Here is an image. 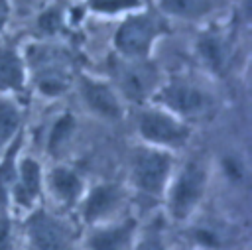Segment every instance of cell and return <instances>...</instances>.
Returning a JSON list of instances; mask_svg holds the SVG:
<instances>
[{
  "instance_id": "7a4b0ae2",
  "label": "cell",
  "mask_w": 252,
  "mask_h": 250,
  "mask_svg": "<svg viewBox=\"0 0 252 250\" xmlns=\"http://www.w3.org/2000/svg\"><path fill=\"white\" fill-rule=\"evenodd\" d=\"M175 159L171 152L140 146L130 157V191L148 205H161Z\"/></svg>"
},
{
  "instance_id": "9c48e42d",
  "label": "cell",
  "mask_w": 252,
  "mask_h": 250,
  "mask_svg": "<svg viewBox=\"0 0 252 250\" xmlns=\"http://www.w3.org/2000/svg\"><path fill=\"white\" fill-rule=\"evenodd\" d=\"M87 185L79 171L65 163L53 165L43 177V193L49 195L59 215H69L77 209Z\"/></svg>"
},
{
  "instance_id": "5b68a950",
  "label": "cell",
  "mask_w": 252,
  "mask_h": 250,
  "mask_svg": "<svg viewBox=\"0 0 252 250\" xmlns=\"http://www.w3.org/2000/svg\"><path fill=\"white\" fill-rule=\"evenodd\" d=\"M136 132L142 138L144 146H152L171 154L175 150H181L191 138L189 124L163 108L140 110L136 116Z\"/></svg>"
},
{
  "instance_id": "d6986e66",
  "label": "cell",
  "mask_w": 252,
  "mask_h": 250,
  "mask_svg": "<svg viewBox=\"0 0 252 250\" xmlns=\"http://www.w3.org/2000/svg\"><path fill=\"white\" fill-rule=\"evenodd\" d=\"M22 132V114L12 100H0V154Z\"/></svg>"
},
{
  "instance_id": "277c9868",
  "label": "cell",
  "mask_w": 252,
  "mask_h": 250,
  "mask_svg": "<svg viewBox=\"0 0 252 250\" xmlns=\"http://www.w3.org/2000/svg\"><path fill=\"white\" fill-rule=\"evenodd\" d=\"M128 203L130 193L124 185L116 181H98L85 189L75 211L83 228H87L130 215Z\"/></svg>"
},
{
  "instance_id": "5bb4252c",
  "label": "cell",
  "mask_w": 252,
  "mask_h": 250,
  "mask_svg": "<svg viewBox=\"0 0 252 250\" xmlns=\"http://www.w3.org/2000/svg\"><path fill=\"white\" fill-rule=\"evenodd\" d=\"M81 89H83V98H85L87 106H89L94 114H98L100 118L118 120V118L122 116L120 98L116 96V93H114L108 85L85 77Z\"/></svg>"
},
{
  "instance_id": "8992f818",
  "label": "cell",
  "mask_w": 252,
  "mask_h": 250,
  "mask_svg": "<svg viewBox=\"0 0 252 250\" xmlns=\"http://www.w3.org/2000/svg\"><path fill=\"white\" fill-rule=\"evenodd\" d=\"M43 167L32 156H20L18 159V175L10 189L8 211L14 219L24 220L35 209L41 207L43 199Z\"/></svg>"
},
{
  "instance_id": "9a60e30c",
  "label": "cell",
  "mask_w": 252,
  "mask_h": 250,
  "mask_svg": "<svg viewBox=\"0 0 252 250\" xmlns=\"http://www.w3.org/2000/svg\"><path fill=\"white\" fill-rule=\"evenodd\" d=\"M22 144H24V132H20L0 154V209H6V211H8L10 189L18 175V159L22 154Z\"/></svg>"
},
{
  "instance_id": "d4e9b609",
  "label": "cell",
  "mask_w": 252,
  "mask_h": 250,
  "mask_svg": "<svg viewBox=\"0 0 252 250\" xmlns=\"http://www.w3.org/2000/svg\"><path fill=\"white\" fill-rule=\"evenodd\" d=\"M39 28H41L43 31H49V33L57 31V30L61 28V16H59V12H57V10H47V12H43L41 18H39Z\"/></svg>"
},
{
  "instance_id": "30bf717a",
  "label": "cell",
  "mask_w": 252,
  "mask_h": 250,
  "mask_svg": "<svg viewBox=\"0 0 252 250\" xmlns=\"http://www.w3.org/2000/svg\"><path fill=\"white\" fill-rule=\"evenodd\" d=\"M30 63L35 71V85L45 96H57L69 87V71L57 49L35 47L30 51Z\"/></svg>"
},
{
  "instance_id": "6da1fadb",
  "label": "cell",
  "mask_w": 252,
  "mask_h": 250,
  "mask_svg": "<svg viewBox=\"0 0 252 250\" xmlns=\"http://www.w3.org/2000/svg\"><path fill=\"white\" fill-rule=\"evenodd\" d=\"M209 181L211 169L203 157H191L179 167H173L161 201L167 220L183 226L191 219H195L205 203Z\"/></svg>"
},
{
  "instance_id": "cb8c5ba5",
  "label": "cell",
  "mask_w": 252,
  "mask_h": 250,
  "mask_svg": "<svg viewBox=\"0 0 252 250\" xmlns=\"http://www.w3.org/2000/svg\"><path fill=\"white\" fill-rule=\"evenodd\" d=\"M91 6L102 14H118L140 6V0H91Z\"/></svg>"
},
{
  "instance_id": "ffe728a7",
  "label": "cell",
  "mask_w": 252,
  "mask_h": 250,
  "mask_svg": "<svg viewBox=\"0 0 252 250\" xmlns=\"http://www.w3.org/2000/svg\"><path fill=\"white\" fill-rule=\"evenodd\" d=\"M130 250H173L161 222H148L140 226L136 242Z\"/></svg>"
},
{
  "instance_id": "52a82bcc",
  "label": "cell",
  "mask_w": 252,
  "mask_h": 250,
  "mask_svg": "<svg viewBox=\"0 0 252 250\" xmlns=\"http://www.w3.org/2000/svg\"><path fill=\"white\" fill-rule=\"evenodd\" d=\"M142 220L132 213L79 232V250H130L140 232Z\"/></svg>"
},
{
  "instance_id": "7402d4cb",
  "label": "cell",
  "mask_w": 252,
  "mask_h": 250,
  "mask_svg": "<svg viewBox=\"0 0 252 250\" xmlns=\"http://www.w3.org/2000/svg\"><path fill=\"white\" fill-rule=\"evenodd\" d=\"M161 8L181 18H197L215 8V0H161Z\"/></svg>"
},
{
  "instance_id": "484cf974",
  "label": "cell",
  "mask_w": 252,
  "mask_h": 250,
  "mask_svg": "<svg viewBox=\"0 0 252 250\" xmlns=\"http://www.w3.org/2000/svg\"><path fill=\"white\" fill-rule=\"evenodd\" d=\"M8 14H10L8 2H6V0H0V30L4 28V24H6V20H8Z\"/></svg>"
},
{
  "instance_id": "2e32d148",
  "label": "cell",
  "mask_w": 252,
  "mask_h": 250,
  "mask_svg": "<svg viewBox=\"0 0 252 250\" xmlns=\"http://www.w3.org/2000/svg\"><path fill=\"white\" fill-rule=\"evenodd\" d=\"M24 89V65L18 53L10 47H0V91Z\"/></svg>"
},
{
  "instance_id": "4fadbf2b",
  "label": "cell",
  "mask_w": 252,
  "mask_h": 250,
  "mask_svg": "<svg viewBox=\"0 0 252 250\" xmlns=\"http://www.w3.org/2000/svg\"><path fill=\"white\" fill-rule=\"evenodd\" d=\"M183 226L187 232L189 250H226L234 240V234L224 220L217 222L213 219H191Z\"/></svg>"
},
{
  "instance_id": "603a6c76",
  "label": "cell",
  "mask_w": 252,
  "mask_h": 250,
  "mask_svg": "<svg viewBox=\"0 0 252 250\" xmlns=\"http://www.w3.org/2000/svg\"><path fill=\"white\" fill-rule=\"evenodd\" d=\"M0 250H24L22 232L6 209H0Z\"/></svg>"
},
{
  "instance_id": "ac0fdd59",
  "label": "cell",
  "mask_w": 252,
  "mask_h": 250,
  "mask_svg": "<svg viewBox=\"0 0 252 250\" xmlns=\"http://www.w3.org/2000/svg\"><path fill=\"white\" fill-rule=\"evenodd\" d=\"M220 173L224 177V181L230 185V187H236V189H244L246 183H248V163L244 159L242 154L230 150V152H224L220 156Z\"/></svg>"
},
{
  "instance_id": "8fae6325",
  "label": "cell",
  "mask_w": 252,
  "mask_h": 250,
  "mask_svg": "<svg viewBox=\"0 0 252 250\" xmlns=\"http://www.w3.org/2000/svg\"><path fill=\"white\" fill-rule=\"evenodd\" d=\"M159 31H161V24L156 18L142 14L132 16L116 31L114 43L118 51L126 57H144L150 51L152 41L159 35Z\"/></svg>"
},
{
  "instance_id": "e0dca14e",
  "label": "cell",
  "mask_w": 252,
  "mask_h": 250,
  "mask_svg": "<svg viewBox=\"0 0 252 250\" xmlns=\"http://www.w3.org/2000/svg\"><path fill=\"white\" fill-rule=\"evenodd\" d=\"M75 128H77L75 116L69 114V112L61 114V116L51 124V128H49L47 144H45L47 152L57 157V156L71 144V138H73V134H75Z\"/></svg>"
},
{
  "instance_id": "ba28073f",
  "label": "cell",
  "mask_w": 252,
  "mask_h": 250,
  "mask_svg": "<svg viewBox=\"0 0 252 250\" xmlns=\"http://www.w3.org/2000/svg\"><path fill=\"white\" fill-rule=\"evenodd\" d=\"M158 100L161 102L163 110L171 112L183 122L205 116L213 106L209 93L189 81H171L161 89V93L158 94Z\"/></svg>"
},
{
  "instance_id": "7c38bea8",
  "label": "cell",
  "mask_w": 252,
  "mask_h": 250,
  "mask_svg": "<svg viewBox=\"0 0 252 250\" xmlns=\"http://www.w3.org/2000/svg\"><path fill=\"white\" fill-rule=\"evenodd\" d=\"M116 83L126 98L144 102L158 87V69L150 61L122 63L114 69Z\"/></svg>"
},
{
  "instance_id": "44dd1931",
  "label": "cell",
  "mask_w": 252,
  "mask_h": 250,
  "mask_svg": "<svg viewBox=\"0 0 252 250\" xmlns=\"http://www.w3.org/2000/svg\"><path fill=\"white\" fill-rule=\"evenodd\" d=\"M199 55L213 71H220L228 57L224 41L217 35H205L199 39Z\"/></svg>"
},
{
  "instance_id": "3957f363",
  "label": "cell",
  "mask_w": 252,
  "mask_h": 250,
  "mask_svg": "<svg viewBox=\"0 0 252 250\" xmlns=\"http://www.w3.org/2000/svg\"><path fill=\"white\" fill-rule=\"evenodd\" d=\"M22 248L28 250H79V230L67 217L35 209L22 220Z\"/></svg>"
}]
</instances>
